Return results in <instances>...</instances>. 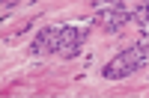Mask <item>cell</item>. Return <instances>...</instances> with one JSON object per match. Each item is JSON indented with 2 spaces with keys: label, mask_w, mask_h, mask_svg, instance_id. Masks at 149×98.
I'll return each mask as SVG.
<instances>
[{
  "label": "cell",
  "mask_w": 149,
  "mask_h": 98,
  "mask_svg": "<svg viewBox=\"0 0 149 98\" xmlns=\"http://www.w3.org/2000/svg\"><path fill=\"white\" fill-rule=\"evenodd\" d=\"M60 30L63 27H42L39 30V36L33 39V45H30V54L33 57H42V54H57V42H60Z\"/></svg>",
  "instance_id": "277c9868"
},
{
  "label": "cell",
  "mask_w": 149,
  "mask_h": 98,
  "mask_svg": "<svg viewBox=\"0 0 149 98\" xmlns=\"http://www.w3.org/2000/svg\"><path fill=\"white\" fill-rule=\"evenodd\" d=\"M125 6H128L131 24H146L149 21V0H131V3H125Z\"/></svg>",
  "instance_id": "5b68a950"
},
{
  "label": "cell",
  "mask_w": 149,
  "mask_h": 98,
  "mask_svg": "<svg viewBox=\"0 0 149 98\" xmlns=\"http://www.w3.org/2000/svg\"><path fill=\"white\" fill-rule=\"evenodd\" d=\"M9 3H15V0H3V6H9Z\"/></svg>",
  "instance_id": "8992f818"
},
{
  "label": "cell",
  "mask_w": 149,
  "mask_h": 98,
  "mask_svg": "<svg viewBox=\"0 0 149 98\" xmlns=\"http://www.w3.org/2000/svg\"><path fill=\"white\" fill-rule=\"evenodd\" d=\"M95 24H98V27H102L104 33H119L122 27H125V24H131L125 0H122V3H113V6L98 9V12H95Z\"/></svg>",
  "instance_id": "3957f363"
},
{
  "label": "cell",
  "mask_w": 149,
  "mask_h": 98,
  "mask_svg": "<svg viewBox=\"0 0 149 98\" xmlns=\"http://www.w3.org/2000/svg\"><path fill=\"white\" fill-rule=\"evenodd\" d=\"M86 42V27H74V24H66L60 30V42H57V54L63 59H74L81 54V48Z\"/></svg>",
  "instance_id": "7a4b0ae2"
},
{
  "label": "cell",
  "mask_w": 149,
  "mask_h": 98,
  "mask_svg": "<svg viewBox=\"0 0 149 98\" xmlns=\"http://www.w3.org/2000/svg\"><path fill=\"white\" fill-rule=\"evenodd\" d=\"M146 63H149V54H146V48L137 42L134 48H125V51H119L113 59H110V63L102 68V77H107V80H122V77L134 75V71H140Z\"/></svg>",
  "instance_id": "6da1fadb"
}]
</instances>
